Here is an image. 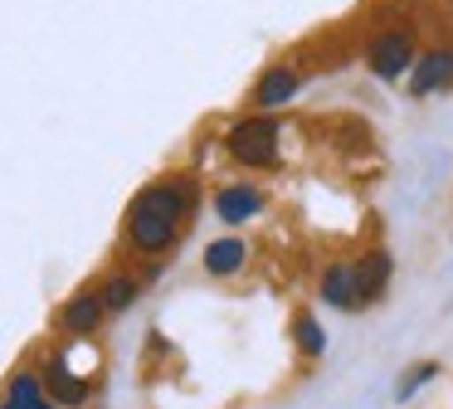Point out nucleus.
I'll return each mask as SVG.
<instances>
[{
	"label": "nucleus",
	"mask_w": 453,
	"mask_h": 409,
	"mask_svg": "<svg viewBox=\"0 0 453 409\" xmlns=\"http://www.w3.org/2000/svg\"><path fill=\"white\" fill-rule=\"evenodd\" d=\"M200 204V185L190 175H171V181H151L147 190L132 195L127 220H122V239L142 259H161L176 249V239L186 234V220Z\"/></svg>",
	"instance_id": "1"
},
{
	"label": "nucleus",
	"mask_w": 453,
	"mask_h": 409,
	"mask_svg": "<svg viewBox=\"0 0 453 409\" xmlns=\"http://www.w3.org/2000/svg\"><path fill=\"white\" fill-rule=\"evenodd\" d=\"M278 142H283V127H278L273 112H249L225 132V151L234 156L239 166H249V171H273Z\"/></svg>",
	"instance_id": "2"
},
{
	"label": "nucleus",
	"mask_w": 453,
	"mask_h": 409,
	"mask_svg": "<svg viewBox=\"0 0 453 409\" xmlns=\"http://www.w3.org/2000/svg\"><path fill=\"white\" fill-rule=\"evenodd\" d=\"M414 58H419V49H414V29H404V25L375 29L371 44H365V68H371L375 78H385V83H395V78L410 73Z\"/></svg>",
	"instance_id": "3"
},
{
	"label": "nucleus",
	"mask_w": 453,
	"mask_h": 409,
	"mask_svg": "<svg viewBox=\"0 0 453 409\" xmlns=\"http://www.w3.org/2000/svg\"><path fill=\"white\" fill-rule=\"evenodd\" d=\"M40 380H44V395L59 409H83L93 399V380L79 375V370H69V356H64V351H50V356H44Z\"/></svg>",
	"instance_id": "4"
},
{
	"label": "nucleus",
	"mask_w": 453,
	"mask_h": 409,
	"mask_svg": "<svg viewBox=\"0 0 453 409\" xmlns=\"http://www.w3.org/2000/svg\"><path fill=\"white\" fill-rule=\"evenodd\" d=\"M317 297H322V307H336V312L371 307L365 292H361V273H356V263H326L322 278H317Z\"/></svg>",
	"instance_id": "5"
},
{
	"label": "nucleus",
	"mask_w": 453,
	"mask_h": 409,
	"mask_svg": "<svg viewBox=\"0 0 453 409\" xmlns=\"http://www.w3.org/2000/svg\"><path fill=\"white\" fill-rule=\"evenodd\" d=\"M297 93H303V73H297L293 64H268L264 73H258L249 103H254V112H278V107H288Z\"/></svg>",
	"instance_id": "6"
},
{
	"label": "nucleus",
	"mask_w": 453,
	"mask_h": 409,
	"mask_svg": "<svg viewBox=\"0 0 453 409\" xmlns=\"http://www.w3.org/2000/svg\"><path fill=\"white\" fill-rule=\"evenodd\" d=\"M215 214L225 224H249V220H258V214H264V190H258V185H249V181H229V185H219L215 190Z\"/></svg>",
	"instance_id": "7"
},
{
	"label": "nucleus",
	"mask_w": 453,
	"mask_h": 409,
	"mask_svg": "<svg viewBox=\"0 0 453 409\" xmlns=\"http://www.w3.org/2000/svg\"><path fill=\"white\" fill-rule=\"evenodd\" d=\"M103 317H108V307H103V292L98 288H79L69 302L59 307V331H69V336H93V331L103 327Z\"/></svg>",
	"instance_id": "8"
},
{
	"label": "nucleus",
	"mask_w": 453,
	"mask_h": 409,
	"mask_svg": "<svg viewBox=\"0 0 453 409\" xmlns=\"http://www.w3.org/2000/svg\"><path fill=\"white\" fill-rule=\"evenodd\" d=\"M453 83V49H424L419 58H414L410 68V97H429L439 93V88Z\"/></svg>",
	"instance_id": "9"
},
{
	"label": "nucleus",
	"mask_w": 453,
	"mask_h": 409,
	"mask_svg": "<svg viewBox=\"0 0 453 409\" xmlns=\"http://www.w3.org/2000/svg\"><path fill=\"white\" fill-rule=\"evenodd\" d=\"M244 263H249V243L239 239V234H225V239L205 243V273L210 278H234V273H244Z\"/></svg>",
	"instance_id": "10"
},
{
	"label": "nucleus",
	"mask_w": 453,
	"mask_h": 409,
	"mask_svg": "<svg viewBox=\"0 0 453 409\" xmlns=\"http://www.w3.org/2000/svg\"><path fill=\"white\" fill-rule=\"evenodd\" d=\"M356 273H361V292L365 302L385 297V288H390V273H395V259L385 249H371L365 259H356Z\"/></svg>",
	"instance_id": "11"
},
{
	"label": "nucleus",
	"mask_w": 453,
	"mask_h": 409,
	"mask_svg": "<svg viewBox=\"0 0 453 409\" xmlns=\"http://www.w3.org/2000/svg\"><path fill=\"white\" fill-rule=\"evenodd\" d=\"M293 351H297V360H322L326 356V331L312 312H297L293 317Z\"/></svg>",
	"instance_id": "12"
},
{
	"label": "nucleus",
	"mask_w": 453,
	"mask_h": 409,
	"mask_svg": "<svg viewBox=\"0 0 453 409\" xmlns=\"http://www.w3.org/2000/svg\"><path fill=\"white\" fill-rule=\"evenodd\" d=\"M98 292H103V307H108V317H112V312H127L132 302H137L142 278H132V273H108V278L98 282Z\"/></svg>",
	"instance_id": "13"
},
{
	"label": "nucleus",
	"mask_w": 453,
	"mask_h": 409,
	"mask_svg": "<svg viewBox=\"0 0 453 409\" xmlns=\"http://www.w3.org/2000/svg\"><path fill=\"white\" fill-rule=\"evenodd\" d=\"M434 375H439V360H414V366L404 370L400 380H395V405H410V399L419 395V390L429 385Z\"/></svg>",
	"instance_id": "14"
},
{
	"label": "nucleus",
	"mask_w": 453,
	"mask_h": 409,
	"mask_svg": "<svg viewBox=\"0 0 453 409\" xmlns=\"http://www.w3.org/2000/svg\"><path fill=\"white\" fill-rule=\"evenodd\" d=\"M0 409H59L50 395H40V399H11V395H0Z\"/></svg>",
	"instance_id": "15"
},
{
	"label": "nucleus",
	"mask_w": 453,
	"mask_h": 409,
	"mask_svg": "<svg viewBox=\"0 0 453 409\" xmlns=\"http://www.w3.org/2000/svg\"><path fill=\"white\" fill-rule=\"evenodd\" d=\"M449 5H453V0H449Z\"/></svg>",
	"instance_id": "16"
}]
</instances>
